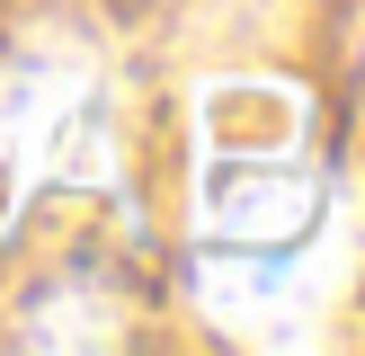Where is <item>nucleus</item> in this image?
<instances>
[{
    "label": "nucleus",
    "instance_id": "obj_1",
    "mask_svg": "<svg viewBox=\"0 0 365 356\" xmlns=\"http://www.w3.org/2000/svg\"><path fill=\"white\" fill-rule=\"evenodd\" d=\"M348 214L277 80H223L196 107V303L241 338H303L339 294Z\"/></svg>",
    "mask_w": 365,
    "mask_h": 356
},
{
    "label": "nucleus",
    "instance_id": "obj_2",
    "mask_svg": "<svg viewBox=\"0 0 365 356\" xmlns=\"http://www.w3.org/2000/svg\"><path fill=\"white\" fill-rule=\"evenodd\" d=\"M116 169L107 63L81 36L45 27L0 63V178L9 187H98Z\"/></svg>",
    "mask_w": 365,
    "mask_h": 356
},
{
    "label": "nucleus",
    "instance_id": "obj_3",
    "mask_svg": "<svg viewBox=\"0 0 365 356\" xmlns=\"http://www.w3.org/2000/svg\"><path fill=\"white\" fill-rule=\"evenodd\" d=\"M116 330H125L116 294L89 285V276H63V285H45V294L18 303V338H27V347H107Z\"/></svg>",
    "mask_w": 365,
    "mask_h": 356
}]
</instances>
